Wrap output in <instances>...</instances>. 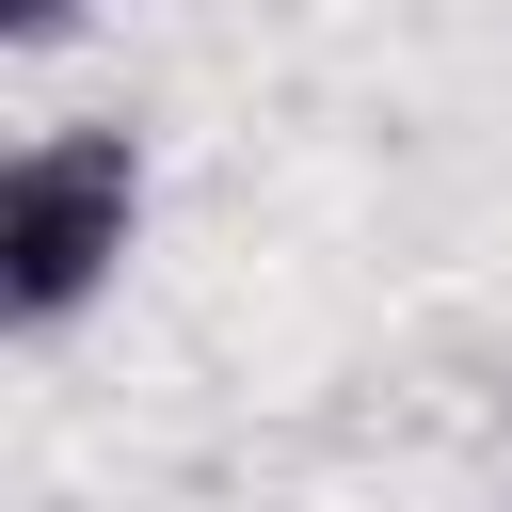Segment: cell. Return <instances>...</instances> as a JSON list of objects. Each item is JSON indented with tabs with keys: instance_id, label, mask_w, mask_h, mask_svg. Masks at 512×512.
Instances as JSON below:
<instances>
[{
	"instance_id": "2",
	"label": "cell",
	"mask_w": 512,
	"mask_h": 512,
	"mask_svg": "<svg viewBox=\"0 0 512 512\" xmlns=\"http://www.w3.org/2000/svg\"><path fill=\"white\" fill-rule=\"evenodd\" d=\"M64 16H80V0H0V32H16V48H48Z\"/></svg>"
},
{
	"instance_id": "1",
	"label": "cell",
	"mask_w": 512,
	"mask_h": 512,
	"mask_svg": "<svg viewBox=\"0 0 512 512\" xmlns=\"http://www.w3.org/2000/svg\"><path fill=\"white\" fill-rule=\"evenodd\" d=\"M128 240H144V144L96 128V112L32 128L16 176H0V304H16V336H64L128 272Z\"/></svg>"
}]
</instances>
